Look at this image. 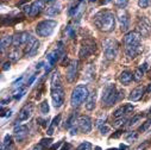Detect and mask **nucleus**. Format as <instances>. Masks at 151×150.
<instances>
[{
	"instance_id": "f3484780",
	"label": "nucleus",
	"mask_w": 151,
	"mask_h": 150,
	"mask_svg": "<svg viewBox=\"0 0 151 150\" xmlns=\"http://www.w3.org/2000/svg\"><path fill=\"white\" fill-rule=\"evenodd\" d=\"M144 93H145V87L144 86H138V87H136L134 89L131 91V93L129 95V99H130V101H133V102L139 101L143 98Z\"/></svg>"
},
{
	"instance_id": "09e8293b",
	"label": "nucleus",
	"mask_w": 151,
	"mask_h": 150,
	"mask_svg": "<svg viewBox=\"0 0 151 150\" xmlns=\"http://www.w3.org/2000/svg\"><path fill=\"white\" fill-rule=\"evenodd\" d=\"M111 1V0H102V1H101V4L104 5V4H107V3H109Z\"/></svg>"
},
{
	"instance_id": "5fc2aeb1",
	"label": "nucleus",
	"mask_w": 151,
	"mask_h": 150,
	"mask_svg": "<svg viewBox=\"0 0 151 150\" xmlns=\"http://www.w3.org/2000/svg\"><path fill=\"white\" fill-rule=\"evenodd\" d=\"M150 71H151V70H150Z\"/></svg>"
},
{
	"instance_id": "864d4df0",
	"label": "nucleus",
	"mask_w": 151,
	"mask_h": 150,
	"mask_svg": "<svg viewBox=\"0 0 151 150\" xmlns=\"http://www.w3.org/2000/svg\"><path fill=\"white\" fill-rule=\"evenodd\" d=\"M108 150H118V149H116V148H113V149H108Z\"/></svg>"
},
{
	"instance_id": "7ed1b4c3",
	"label": "nucleus",
	"mask_w": 151,
	"mask_h": 150,
	"mask_svg": "<svg viewBox=\"0 0 151 150\" xmlns=\"http://www.w3.org/2000/svg\"><path fill=\"white\" fill-rule=\"evenodd\" d=\"M94 24L104 32H111L116 26V17L112 11L105 10L94 16Z\"/></svg>"
},
{
	"instance_id": "39448f33",
	"label": "nucleus",
	"mask_w": 151,
	"mask_h": 150,
	"mask_svg": "<svg viewBox=\"0 0 151 150\" xmlns=\"http://www.w3.org/2000/svg\"><path fill=\"white\" fill-rule=\"evenodd\" d=\"M118 99H120V93L117 91L116 86L113 84H109L107 85L104 91H102V95H101V101H102V105L105 106H112L114 105Z\"/></svg>"
},
{
	"instance_id": "a18cd8bd",
	"label": "nucleus",
	"mask_w": 151,
	"mask_h": 150,
	"mask_svg": "<svg viewBox=\"0 0 151 150\" xmlns=\"http://www.w3.org/2000/svg\"><path fill=\"white\" fill-rule=\"evenodd\" d=\"M76 131H78V129H76V128H74V126L70 129V133H71V135H75V133H76Z\"/></svg>"
},
{
	"instance_id": "412c9836",
	"label": "nucleus",
	"mask_w": 151,
	"mask_h": 150,
	"mask_svg": "<svg viewBox=\"0 0 151 150\" xmlns=\"http://www.w3.org/2000/svg\"><path fill=\"white\" fill-rule=\"evenodd\" d=\"M95 102H96V93L94 91V92L89 93V95L87 97V99L85 101V106L88 111H93L95 107Z\"/></svg>"
},
{
	"instance_id": "e433bc0d",
	"label": "nucleus",
	"mask_w": 151,
	"mask_h": 150,
	"mask_svg": "<svg viewBox=\"0 0 151 150\" xmlns=\"http://www.w3.org/2000/svg\"><path fill=\"white\" fill-rule=\"evenodd\" d=\"M108 132H111V128H109L108 125L104 124V125L100 126V133H101V135H107Z\"/></svg>"
},
{
	"instance_id": "2f4dec72",
	"label": "nucleus",
	"mask_w": 151,
	"mask_h": 150,
	"mask_svg": "<svg viewBox=\"0 0 151 150\" xmlns=\"http://www.w3.org/2000/svg\"><path fill=\"white\" fill-rule=\"evenodd\" d=\"M150 126H151V119L149 118V119H146V120L143 123V125H140V126H139L138 131H139V132H145Z\"/></svg>"
},
{
	"instance_id": "423d86ee",
	"label": "nucleus",
	"mask_w": 151,
	"mask_h": 150,
	"mask_svg": "<svg viewBox=\"0 0 151 150\" xmlns=\"http://www.w3.org/2000/svg\"><path fill=\"white\" fill-rule=\"evenodd\" d=\"M57 26V22L52 19L42 20L36 25V33L40 37H50Z\"/></svg>"
},
{
	"instance_id": "79ce46f5",
	"label": "nucleus",
	"mask_w": 151,
	"mask_h": 150,
	"mask_svg": "<svg viewBox=\"0 0 151 150\" xmlns=\"http://www.w3.org/2000/svg\"><path fill=\"white\" fill-rule=\"evenodd\" d=\"M32 150H45V148L40 143V144H36L35 146H33V149Z\"/></svg>"
},
{
	"instance_id": "72a5a7b5",
	"label": "nucleus",
	"mask_w": 151,
	"mask_h": 150,
	"mask_svg": "<svg viewBox=\"0 0 151 150\" xmlns=\"http://www.w3.org/2000/svg\"><path fill=\"white\" fill-rule=\"evenodd\" d=\"M151 4V0H138V6L140 9H146Z\"/></svg>"
},
{
	"instance_id": "9b49d317",
	"label": "nucleus",
	"mask_w": 151,
	"mask_h": 150,
	"mask_svg": "<svg viewBox=\"0 0 151 150\" xmlns=\"http://www.w3.org/2000/svg\"><path fill=\"white\" fill-rule=\"evenodd\" d=\"M33 108H35L33 104H27L24 107H22L18 113V117H17V123H23V122H26L27 119H30L33 113Z\"/></svg>"
},
{
	"instance_id": "f8f14e48",
	"label": "nucleus",
	"mask_w": 151,
	"mask_h": 150,
	"mask_svg": "<svg viewBox=\"0 0 151 150\" xmlns=\"http://www.w3.org/2000/svg\"><path fill=\"white\" fill-rule=\"evenodd\" d=\"M117 18H118L122 31H126L130 26V17H129L127 11L125 9H119L118 13H117Z\"/></svg>"
},
{
	"instance_id": "c756f323",
	"label": "nucleus",
	"mask_w": 151,
	"mask_h": 150,
	"mask_svg": "<svg viewBox=\"0 0 151 150\" xmlns=\"http://www.w3.org/2000/svg\"><path fill=\"white\" fill-rule=\"evenodd\" d=\"M137 138H138V133H137L136 131H131V132H129V133L125 136V141H126L127 143L134 142Z\"/></svg>"
},
{
	"instance_id": "2eb2a0df",
	"label": "nucleus",
	"mask_w": 151,
	"mask_h": 150,
	"mask_svg": "<svg viewBox=\"0 0 151 150\" xmlns=\"http://www.w3.org/2000/svg\"><path fill=\"white\" fill-rule=\"evenodd\" d=\"M31 37L32 36L29 32H18V33H16L13 36V43H12V45L16 47V48H18L20 45H24V44H26L30 41Z\"/></svg>"
},
{
	"instance_id": "a19ab883",
	"label": "nucleus",
	"mask_w": 151,
	"mask_h": 150,
	"mask_svg": "<svg viewBox=\"0 0 151 150\" xmlns=\"http://www.w3.org/2000/svg\"><path fill=\"white\" fill-rule=\"evenodd\" d=\"M61 145H62V142H57V143L52 144V145H51V146H50L49 149H50V150H56V149H58V148H60Z\"/></svg>"
},
{
	"instance_id": "8fccbe9b",
	"label": "nucleus",
	"mask_w": 151,
	"mask_h": 150,
	"mask_svg": "<svg viewBox=\"0 0 151 150\" xmlns=\"http://www.w3.org/2000/svg\"><path fill=\"white\" fill-rule=\"evenodd\" d=\"M146 92H147V93H150V92H151V84L149 85V87H147V91H146Z\"/></svg>"
},
{
	"instance_id": "0eeeda50",
	"label": "nucleus",
	"mask_w": 151,
	"mask_h": 150,
	"mask_svg": "<svg viewBox=\"0 0 151 150\" xmlns=\"http://www.w3.org/2000/svg\"><path fill=\"white\" fill-rule=\"evenodd\" d=\"M102 45H104V55L106 60L112 61L117 57L118 51H119V43L116 40H113V38L105 40Z\"/></svg>"
},
{
	"instance_id": "37998d69",
	"label": "nucleus",
	"mask_w": 151,
	"mask_h": 150,
	"mask_svg": "<svg viewBox=\"0 0 151 150\" xmlns=\"http://www.w3.org/2000/svg\"><path fill=\"white\" fill-rule=\"evenodd\" d=\"M10 67H11V63L7 61V62H5V63L3 64V70H4V71H5V70H9Z\"/></svg>"
},
{
	"instance_id": "c03bdc74",
	"label": "nucleus",
	"mask_w": 151,
	"mask_h": 150,
	"mask_svg": "<svg viewBox=\"0 0 151 150\" xmlns=\"http://www.w3.org/2000/svg\"><path fill=\"white\" fill-rule=\"evenodd\" d=\"M35 79H36V75H33V76H32V78H31V79H30V80L27 81V84H26V86H30V85H31V84H32V82L35 81Z\"/></svg>"
},
{
	"instance_id": "49530a36",
	"label": "nucleus",
	"mask_w": 151,
	"mask_h": 150,
	"mask_svg": "<svg viewBox=\"0 0 151 150\" xmlns=\"http://www.w3.org/2000/svg\"><path fill=\"white\" fill-rule=\"evenodd\" d=\"M43 64H44V62H40L38 64H37V69H40V68H41V67H42Z\"/></svg>"
},
{
	"instance_id": "a211bd4d",
	"label": "nucleus",
	"mask_w": 151,
	"mask_h": 150,
	"mask_svg": "<svg viewBox=\"0 0 151 150\" xmlns=\"http://www.w3.org/2000/svg\"><path fill=\"white\" fill-rule=\"evenodd\" d=\"M133 111V105L129 104V105H124V106H120L118 107L114 112H113V117L114 118H120V117H124L125 115L130 113V112Z\"/></svg>"
},
{
	"instance_id": "6ab92c4d",
	"label": "nucleus",
	"mask_w": 151,
	"mask_h": 150,
	"mask_svg": "<svg viewBox=\"0 0 151 150\" xmlns=\"http://www.w3.org/2000/svg\"><path fill=\"white\" fill-rule=\"evenodd\" d=\"M44 9V0H36V1L31 5V11H30V17H36L38 16L42 10Z\"/></svg>"
},
{
	"instance_id": "5701e85b",
	"label": "nucleus",
	"mask_w": 151,
	"mask_h": 150,
	"mask_svg": "<svg viewBox=\"0 0 151 150\" xmlns=\"http://www.w3.org/2000/svg\"><path fill=\"white\" fill-rule=\"evenodd\" d=\"M13 43V36H5L0 41V48H1V53L5 51L6 48H9Z\"/></svg>"
},
{
	"instance_id": "ddd939ff",
	"label": "nucleus",
	"mask_w": 151,
	"mask_h": 150,
	"mask_svg": "<svg viewBox=\"0 0 151 150\" xmlns=\"http://www.w3.org/2000/svg\"><path fill=\"white\" fill-rule=\"evenodd\" d=\"M25 45H26V47H25V55H26L27 57H32V56H35V55L37 54V51H38L41 43H40V41H37L36 38L31 37L30 41H29Z\"/></svg>"
},
{
	"instance_id": "473e14b6",
	"label": "nucleus",
	"mask_w": 151,
	"mask_h": 150,
	"mask_svg": "<svg viewBox=\"0 0 151 150\" xmlns=\"http://www.w3.org/2000/svg\"><path fill=\"white\" fill-rule=\"evenodd\" d=\"M76 150H92V144L89 142L85 141L81 144H79V146L76 148Z\"/></svg>"
},
{
	"instance_id": "c85d7f7f",
	"label": "nucleus",
	"mask_w": 151,
	"mask_h": 150,
	"mask_svg": "<svg viewBox=\"0 0 151 150\" xmlns=\"http://www.w3.org/2000/svg\"><path fill=\"white\" fill-rule=\"evenodd\" d=\"M19 57H20V51L18 50V48H16L14 50H12V51L9 54V58H10L11 61H13V62L18 61Z\"/></svg>"
},
{
	"instance_id": "7c9ffc66",
	"label": "nucleus",
	"mask_w": 151,
	"mask_h": 150,
	"mask_svg": "<svg viewBox=\"0 0 151 150\" xmlns=\"http://www.w3.org/2000/svg\"><path fill=\"white\" fill-rule=\"evenodd\" d=\"M25 92H26V89H25L24 87H19V88H18V91H16V92H14L13 98H14L16 100H20V99L24 97Z\"/></svg>"
},
{
	"instance_id": "6e6552de",
	"label": "nucleus",
	"mask_w": 151,
	"mask_h": 150,
	"mask_svg": "<svg viewBox=\"0 0 151 150\" xmlns=\"http://www.w3.org/2000/svg\"><path fill=\"white\" fill-rule=\"evenodd\" d=\"M96 49V44L93 40H85L82 41L81 43V47H80V51H79V56L81 58H85V57H88L91 56Z\"/></svg>"
},
{
	"instance_id": "1a4fd4ad",
	"label": "nucleus",
	"mask_w": 151,
	"mask_h": 150,
	"mask_svg": "<svg viewBox=\"0 0 151 150\" xmlns=\"http://www.w3.org/2000/svg\"><path fill=\"white\" fill-rule=\"evenodd\" d=\"M78 68H79V62L76 60L70 61V63L67 66L65 69V78L68 82H74L78 76Z\"/></svg>"
},
{
	"instance_id": "c9c22d12",
	"label": "nucleus",
	"mask_w": 151,
	"mask_h": 150,
	"mask_svg": "<svg viewBox=\"0 0 151 150\" xmlns=\"http://www.w3.org/2000/svg\"><path fill=\"white\" fill-rule=\"evenodd\" d=\"M116 4L119 9H125L129 4V0H116Z\"/></svg>"
},
{
	"instance_id": "cd10ccee",
	"label": "nucleus",
	"mask_w": 151,
	"mask_h": 150,
	"mask_svg": "<svg viewBox=\"0 0 151 150\" xmlns=\"http://www.w3.org/2000/svg\"><path fill=\"white\" fill-rule=\"evenodd\" d=\"M40 111L42 115H48L49 111H50V107H49V102L47 100H43L40 105Z\"/></svg>"
},
{
	"instance_id": "393cba45",
	"label": "nucleus",
	"mask_w": 151,
	"mask_h": 150,
	"mask_svg": "<svg viewBox=\"0 0 151 150\" xmlns=\"http://www.w3.org/2000/svg\"><path fill=\"white\" fill-rule=\"evenodd\" d=\"M61 118H62V116L61 115H57L54 119H52V122H51V124H50V126H49V129H48V131H47V133L49 135V136H51L52 133H54V130L58 126V124L61 123Z\"/></svg>"
},
{
	"instance_id": "de8ad7c7",
	"label": "nucleus",
	"mask_w": 151,
	"mask_h": 150,
	"mask_svg": "<svg viewBox=\"0 0 151 150\" xmlns=\"http://www.w3.org/2000/svg\"><path fill=\"white\" fill-rule=\"evenodd\" d=\"M9 101H10V99H4V100L1 101V105H5V104H6V102H9Z\"/></svg>"
},
{
	"instance_id": "3c124183",
	"label": "nucleus",
	"mask_w": 151,
	"mask_h": 150,
	"mask_svg": "<svg viewBox=\"0 0 151 150\" xmlns=\"http://www.w3.org/2000/svg\"><path fill=\"white\" fill-rule=\"evenodd\" d=\"M29 0H20V4H24V3H27Z\"/></svg>"
},
{
	"instance_id": "603ef678",
	"label": "nucleus",
	"mask_w": 151,
	"mask_h": 150,
	"mask_svg": "<svg viewBox=\"0 0 151 150\" xmlns=\"http://www.w3.org/2000/svg\"><path fill=\"white\" fill-rule=\"evenodd\" d=\"M94 1H96V0H89V3H94Z\"/></svg>"
},
{
	"instance_id": "a878e982",
	"label": "nucleus",
	"mask_w": 151,
	"mask_h": 150,
	"mask_svg": "<svg viewBox=\"0 0 151 150\" xmlns=\"http://www.w3.org/2000/svg\"><path fill=\"white\" fill-rule=\"evenodd\" d=\"M61 12V6H60V4H54V5H51L48 10H47V14L48 16H50V17H54V16H56V14H58Z\"/></svg>"
},
{
	"instance_id": "20e7f679",
	"label": "nucleus",
	"mask_w": 151,
	"mask_h": 150,
	"mask_svg": "<svg viewBox=\"0 0 151 150\" xmlns=\"http://www.w3.org/2000/svg\"><path fill=\"white\" fill-rule=\"evenodd\" d=\"M89 95V91L86 85H79L76 86L70 95V105L73 107H79L83 101H86L87 97Z\"/></svg>"
},
{
	"instance_id": "bb28decb",
	"label": "nucleus",
	"mask_w": 151,
	"mask_h": 150,
	"mask_svg": "<svg viewBox=\"0 0 151 150\" xmlns=\"http://www.w3.org/2000/svg\"><path fill=\"white\" fill-rule=\"evenodd\" d=\"M126 122H127L126 117H120V118H116V119H114V122L112 123V125H113V128L118 129V128H122Z\"/></svg>"
},
{
	"instance_id": "dca6fc26",
	"label": "nucleus",
	"mask_w": 151,
	"mask_h": 150,
	"mask_svg": "<svg viewBox=\"0 0 151 150\" xmlns=\"http://www.w3.org/2000/svg\"><path fill=\"white\" fill-rule=\"evenodd\" d=\"M13 132H14V136H16L17 141H18V142H22V141L25 139V137L27 136V133H29V128H27L26 125H17V126H14Z\"/></svg>"
},
{
	"instance_id": "f257e3e1",
	"label": "nucleus",
	"mask_w": 151,
	"mask_h": 150,
	"mask_svg": "<svg viewBox=\"0 0 151 150\" xmlns=\"http://www.w3.org/2000/svg\"><path fill=\"white\" fill-rule=\"evenodd\" d=\"M142 36L137 31H130L124 37V47L125 53L129 58H134L142 50V43H140Z\"/></svg>"
},
{
	"instance_id": "aec40b11",
	"label": "nucleus",
	"mask_w": 151,
	"mask_h": 150,
	"mask_svg": "<svg viewBox=\"0 0 151 150\" xmlns=\"http://www.w3.org/2000/svg\"><path fill=\"white\" fill-rule=\"evenodd\" d=\"M132 79H133V74H132L130 70H124V71H122L120 75H119V81H120V84L124 85V86L130 85L131 81H132Z\"/></svg>"
},
{
	"instance_id": "58836bf2",
	"label": "nucleus",
	"mask_w": 151,
	"mask_h": 150,
	"mask_svg": "<svg viewBox=\"0 0 151 150\" xmlns=\"http://www.w3.org/2000/svg\"><path fill=\"white\" fill-rule=\"evenodd\" d=\"M37 123L40 125H42L43 128H47L49 125V120L48 119H42V118H37Z\"/></svg>"
},
{
	"instance_id": "b1692460",
	"label": "nucleus",
	"mask_w": 151,
	"mask_h": 150,
	"mask_svg": "<svg viewBox=\"0 0 151 150\" xmlns=\"http://www.w3.org/2000/svg\"><path fill=\"white\" fill-rule=\"evenodd\" d=\"M0 150H14L13 143H12V137L10 135H6L3 143H1V149Z\"/></svg>"
},
{
	"instance_id": "4468645a",
	"label": "nucleus",
	"mask_w": 151,
	"mask_h": 150,
	"mask_svg": "<svg viewBox=\"0 0 151 150\" xmlns=\"http://www.w3.org/2000/svg\"><path fill=\"white\" fill-rule=\"evenodd\" d=\"M76 124H78V129L83 133H89L92 130V120L87 116L79 117L76 120Z\"/></svg>"
},
{
	"instance_id": "f704fd0d",
	"label": "nucleus",
	"mask_w": 151,
	"mask_h": 150,
	"mask_svg": "<svg viewBox=\"0 0 151 150\" xmlns=\"http://www.w3.org/2000/svg\"><path fill=\"white\" fill-rule=\"evenodd\" d=\"M51 143H52V139L51 138H43L41 141V144L47 149V148H50L51 146Z\"/></svg>"
},
{
	"instance_id": "f03ea898",
	"label": "nucleus",
	"mask_w": 151,
	"mask_h": 150,
	"mask_svg": "<svg viewBox=\"0 0 151 150\" xmlns=\"http://www.w3.org/2000/svg\"><path fill=\"white\" fill-rule=\"evenodd\" d=\"M50 84H51V99H52V104L55 108H60L63 104H64V89L62 86V81H61V76L58 71H54L50 79Z\"/></svg>"
},
{
	"instance_id": "4be33fe9",
	"label": "nucleus",
	"mask_w": 151,
	"mask_h": 150,
	"mask_svg": "<svg viewBox=\"0 0 151 150\" xmlns=\"http://www.w3.org/2000/svg\"><path fill=\"white\" fill-rule=\"evenodd\" d=\"M146 67H147V64L144 63L143 67H139V68H137V69L133 71V80H134V81H140V80L143 79Z\"/></svg>"
},
{
	"instance_id": "9d476101",
	"label": "nucleus",
	"mask_w": 151,
	"mask_h": 150,
	"mask_svg": "<svg viewBox=\"0 0 151 150\" xmlns=\"http://www.w3.org/2000/svg\"><path fill=\"white\" fill-rule=\"evenodd\" d=\"M137 32L140 33V36L143 37H147L151 32V24L149 22V19L146 17H140L138 19V23H137Z\"/></svg>"
},
{
	"instance_id": "4c0bfd02",
	"label": "nucleus",
	"mask_w": 151,
	"mask_h": 150,
	"mask_svg": "<svg viewBox=\"0 0 151 150\" xmlns=\"http://www.w3.org/2000/svg\"><path fill=\"white\" fill-rule=\"evenodd\" d=\"M140 119H142V115H139V116H134V117H133V118L130 120L129 125H130V126H132V125H136V124H137V123H138Z\"/></svg>"
},
{
	"instance_id": "ea45409f",
	"label": "nucleus",
	"mask_w": 151,
	"mask_h": 150,
	"mask_svg": "<svg viewBox=\"0 0 151 150\" xmlns=\"http://www.w3.org/2000/svg\"><path fill=\"white\" fill-rule=\"evenodd\" d=\"M67 33L69 35V37H70V38H73V37L75 36V33H74V30H73V27H71V26H68V27H67Z\"/></svg>"
}]
</instances>
